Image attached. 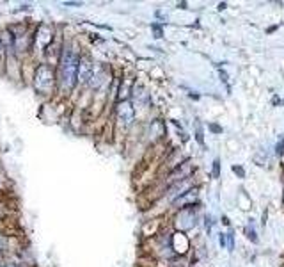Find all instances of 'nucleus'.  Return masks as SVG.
<instances>
[{"instance_id": "obj_2", "label": "nucleus", "mask_w": 284, "mask_h": 267, "mask_svg": "<svg viewBox=\"0 0 284 267\" xmlns=\"http://www.w3.org/2000/svg\"><path fill=\"white\" fill-rule=\"evenodd\" d=\"M117 118L126 125H130L133 121V107H131L130 102H121L117 105Z\"/></svg>"}, {"instance_id": "obj_3", "label": "nucleus", "mask_w": 284, "mask_h": 267, "mask_svg": "<svg viewBox=\"0 0 284 267\" xmlns=\"http://www.w3.org/2000/svg\"><path fill=\"white\" fill-rule=\"evenodd\" d=\"M91 75H93V64L87 57H80L79 63V79L80 80H91Z\"/></svg>"}, {"instance_id": "obj_10", "label": "nucleus", "mask_w": 284, "mask_h": 267, "mask_svg": "<svg viewBox=\"0 0 284 267\" xmlns=\"http://www.w3.org/2000/svg\"><path fill=\"white\" fill-rule=\"evenodd\" d=\"M209 128H211L213 132H222V128L219 127V125H209Z\"/></svg>"}, {"instance_id": "obj_1", "label": "nucleus", "mask_w": 284, "mask_h": 267, "mask_svg": "<svg viewBox=\"0 0 284 267\" xmlns=\"http://www.w3.org/2000/svg\"><path fill=\"white\" fill-rule=\"evenodd\" d=\"M79 63L80 57L71 46H66L60 54L59 59V87L64 93H71V89L77 86L79 79Z\"/></svg>"}, {"instance_id": "obj_9", "label": "nucleus", "mask_w": 284, "mask_h": 267, "mask_svg": "<svg viewBox=\"0 0 284 267\" xmlns=\"http://www.w3.org/2000/svg\"><path fill=\"white\" fill-rule=\"evenodd\" d=\"M6 56V50H4V45H2V39H0V59Z\"/></svg>"}, {"instance_id": "obj_14", "label": "nucleus", "mask_w": 284, "mask_h": 267, "mask_svg": "<svg viewBox=\"0 0 284 267\" xmlns=\"http://www.w3.org/2000/svg\"><path fill=\"white\" fill-rule=\"evenodd\" d=\"M221 77H222V80H228V75H226L224 72H221Z\"/></svg>"}, {"instance_id": "obj_4", "label": "nucleus", "mask_w": 284, "mask_h": 267, "mask_svg": "<svg viewBox=\"0 0 284 267\" xmlns=\"http://www.w3.org/2000/svg\"><path fill=\"white\" fill-rule=\"evenodd\" d=\"M213 177L215 178L221 177V161L219 158H215V162H213Z\"/></svg>"}, {"instance_id": "obj_13", "label": "nucleus", "mask_w": 284, "mask_h": 267, "mask_svg": "<svg viewBox=\"0 0 284 267\" xmlns=\"http://www.w3.org/2000/svg\"><path fill=\"white\" fill-rule=\"evenodd\" d=\"M226 244V237L224 235H221V246H224Z\"/></svg>"}, {"instance_id": "obj_5", "label": "nucleus", "mask_w": 284, "mask_h": 267, "mask_svg": "<svg viewBox=\"0 0 284 267\" xmlns=\"http://www.w3.org/2000/svg\"><path fill=\"white\" fill-rule=\"evenodd\" d=\"M245 232H247V237L251 239L252 242H258V237H256V232H254V228H247Z\"/></svg>"}, {"instance_id": "obj_11", "label": "nucleus", "mask_w": 284, "mask_h": 267, "mask_svg": "<svg viewBox=\"0 0 284 267\" xmlns=\"http://www.w3.org/2000/svg\"><path fill=\"white\" fill-rule=\"evenodd\" d=\"M0 251H4V235H0Z\"/></svg>"}, {"instance_id": "obj_15", "label": "nucleus", "mask_w": 284, "mask_h": 267, "mask_svg": "<svg viewBox=\"0 0 284 267\" xmlns=\"http://www.w3.org/2000/svg\"><path fill=\"white\" fill-rule=\"evenodd\" d=\"M0 267H4V263H0Z\"/></svg>"}, {"instance_id": "obj_7", "label": "nucleus", "mask_w": 284, "mask_h": 267, "mask_svg": "<svg viewBox=\"0 0 284 267\" xmlns=\"http://www.w3.org/2000/svg\"><path fill=\"white\" fill-rule=\"evenodd\" d=\"M282 148H284V137H280V144H277V155L282 153Z\"/></svg>"}, {"instance_id": "obj_6", "label": "nucleus", "mask_w": 284, "mask_h": 267, "mask_svg": "<svg viewBox=\"0 0 284 267\" xmlns=\"http://www.w3.org/2000/svg\"><path fill=\"white\" fill-rule=\"evenodd\" d=\"M233 171H235V173H238V177H245V171L242 170V168H240V166H233Z\"/></svg>"}, {"instance_id": "obj_8", "label": "nucleus", "mask_w": 284, "mask_h": 267, "mask_svg": "<svg viewBox=\"0 0 284 267\" xmlns=\"http://www.w3.org/2000/svg\"><path fill=\"white\" fill-rule=\"evenodd\" d=\"M153 30H155V34H157L155 38H162V29H160V27H158V25H153Z\"/></svg>"}, {"instance_id": "obj_12", "label": "nucleus", "mask_w": 284, "mask_h": 267, "mask_svg": "<svg viewBox=\"0 0 284 267\" xmlns=\"http://www.w3.org/2000/svg\"><path fill=\"white\" fill-rule=\"evenodd\" d=\"M4 267H22L20 263H4Z\"/></svg>"}]
</instances>
